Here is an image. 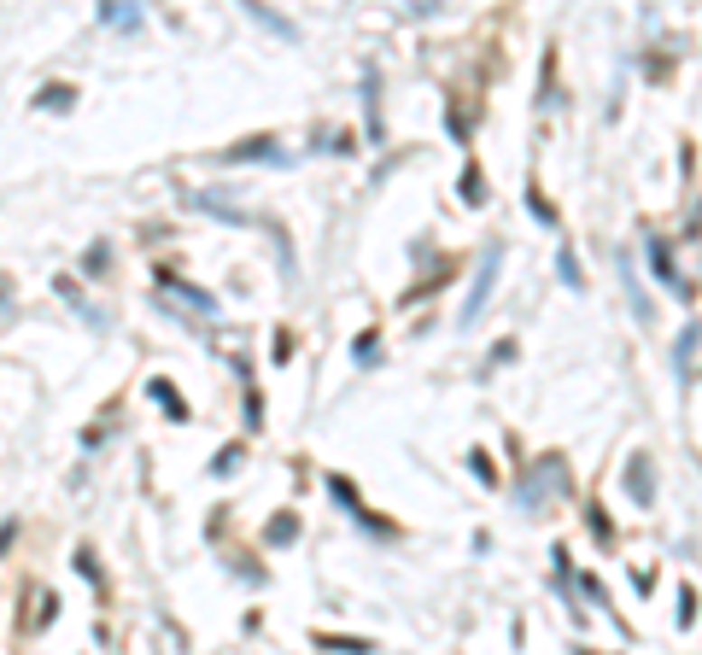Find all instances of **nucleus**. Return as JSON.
<instances>
[{"mask_svg": "<svg viewBox=\"0 0 702 655\" xmlns=\"http://www.w3.org/2000/svg\"><path fill=\"white\" fill-rule=\"evenodd\" d=\"M491 269H498V252H491V257H486V269H480V287L468 293V304H463V323H474V316H480V304H486V287H491Z\"/></svg>", "mask_w": 702, "mask_h": 655, "instance_id": "1", "label": "nucleus"}]
</instances>
